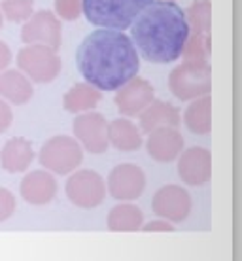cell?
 Listing matches in <instances>:
<instances>
[{
  "instance_id": "6da1fadb",
  "label": "cell",
  "mask_w": 242,
  "mask_h": 261,
  "mask_svg": "<svg viewBox=\"0 0 242 261\" xmlns=\"http://www.w3.org/2000/svg\"><path fill=\"white\" fill-rule=\"evenodd\" d=\"M76 65L87 84L100 91H116L138 76L140 55L123 31L98 27L79 44Z\"/></svg>"
},
{
  "instance_id": "7a4b0ae2",
  "label": "cell",
  "mask_w": 242,
  "mask_h": 261,
  "mask_svg": "<svg viewBox=\"0 0 242 261\" xmlns=\"http://www.w3.org/2000/svg\"><path fill=\"white\" fill-rule=\"evenodd\" d=\"M131 40L140 57L155 65L174 63L182 57L190 23L176 0H153L132 21Z\"/></svg>"
},
{
  "instance_id": "3957f363",
  "label": "cell",
  "mask_w": 242,
  "mask_h": 261,
  "mask_svg": "<svg viewBox=\"0 0 242 261\" xmlns=\"http://www.w3.org/2000/svg\"><path fill=\"white\" fill-rule=\"evenodd\" d=\"M153 0H82V13L91 25L127 31Z\"/></svg>"
},
{
  "instance_id": "277c9868",
  "label": "cell",
  "mask_w": 242,
  "mask_h": 261,
  "mask_svg": "<svg viewBox=\"0 0 242 261\" xmlns=\"http://www.w3.org/2000/svg\"><path fill=\"white\" fill-rule=\"evenodd\" d=\"M169 89L180 100H193L212 91L208 61H183L169 74Z\"/></svg>"
},
{
  "instance_id": "5b68a950",
  "label": "cell",
  "mask_w": 242,
  "mask_h": 261,
  "mask_svg": "<svg viewBox=\"0 0 242 261\" xmlns=\"http://www.w3.org/2000/svg\"><path fill=\"white\" fill-rule=\"evenodd\" d=\"M40 165L46 170L66 176L78 169L84 161V150L74 137L68 135H57L46 140L38 153Z\"/></svg>"
},
{
  "instance_id": "8992f818",
  "label": "cell",
  "mask_w": 242,
  "mask_h": 261,
  "mask_svg": "<svg viewBox=\"0 0 242 261\" xmlns=\"http://www.w3.org/2000/svg\"><path fill=\"white\" fill-rule=\"evenodd\" d=\"M17 66L34 84H51L61 74L63 63L55 49L42 44H25L17 53Z\"/></svg>"
},
{
  "instance_id": "52a82bcc",
  "label": "cell",
  "mask_w": 242,
  "mask_h": 261,
  "mask_svg": "<svg viewBox=\"0 0 242 261\" xmlns=\"http://www.w3.org/2000/svg\"><path fill=\"white\" fill-rule=\"evenodd\" d=\"M66 197L74 206L84 210L97 208L106 199V182L102 176L91 169H82L70 172L65 186Z\"/></svg>"
},
{
  "instance_id": "ba28073f",
  "label": "cell",
  "mask_w": 242,
  "mask_h": 261,
  "mask_svg": "<svg viewBox=\"0 0 242 261\" xmlns=\"http://www.w3.org/2000/svg\"><path fill=\"white\" fill-rule=\"evenodd\" d=\"M21 40L25 44H42L57 51L63 44V25L57 13L51 10L34 12L21 29Z\"/></svg>"
},
{
  "instance_id": "9c48e42d",
  "label": "cell",
  "mask_w": 242,
  "mask_h": 261,
  "mask_svg": "<svg viewBox=\"0 0 242 261\" xmlns=\"http://www.w3.org/2000/svg\"><path fill=\"white\" fill-rule=\"evenodd\" d=\"M72 129L74 138L89 153L100 155L110 148V144H108V121L102 114H98L95 110L76 114Z\"/></svg>"
},
{
  "instance_id": "30bf717a",
  "label": "cell",
  "mask_w": 242,
  "mask_h": 261,
  "mask_svg": "<svg viewBox=\"0 0 242 261\" xmlns=\"http://www.w3.org/2000/svg\"><path fill=\"white\" fill-rule=\"evenodd\" d=\"M146 174L135 163H121L114 167L108 174L106 190L116 201H137L144 193Z\"/></svg>"
},
{
  "instance_id": "8fae6325",
  "label": "cell",
  "mask_w": 242,
  "mask_h": 261,
  "mask_svg": "<svg viewBox=\"0 0 242 261\" xmlns=\"http://www.w3.org/2000/svg\"><path fill=\"white\" fill-rule=\"evenodd\" d=\"M151 210L170 223H180L187 220L191 212V195L178 184H167L155 191L151 199Z\"/></svg>"
},
{
  "instance_id": "7c38bea8",
  "label": "cell",
  "mask_w": 242,
  "mask_h": 261,
  "mask_svg": "<svg viewBox=\"0 0 242 261\" xmlns=\"http://www.w3.org/2000/svg\"><path fill=\"white\" fill-rule=\"evenodd\" d=\"M153 98H155L153 85L148 80L135 76L125 85H121L119 89H116L114 102H116V108L119 110L121 116L135 118V116H138L146 106L150 105Z\"/></svg>"
},
{
  "instance_id": "4fadbf2b",
  "label": "cell",
  "mask_w": 242,
  "mask_h": 261,
  "mask_svg": "<svg viewBox=\"0 0 242 261\" xmlns=\"http://www.w3.org/2000/svg\"><path fill=\"white\" fill-rule=\"evenodd\" d=\"M178 159V176L187 186H203L212 178V153L206 148L193 146L182 150Z\"/></svg>"
},
{
  "instance_id": "5bb4252c",
  "label": "cell",
  "mask_w": 242,
  "mask_h": 261,
  "mask_svg": "<svg viewBox=\"0 0 242 261\" xmlns=\"http://www.w3.org/2000/svg\"><path fill=\"white\" fill-rule=\"evenodd\" d=\"M183 137L178 127H157L148 133L146 151L157 163L174 161L183 150Z\"/></svg>"
},
{
  "instance_id": "9a60e30c",
  "label": "cell",
  "mask_w": 242,
  "mask_h": 261,
  "mask_svg": "<svg viewBox=\"0 0 242 261\" xmlns=\"http://www.w3.org/2000/svg\"><path fill=\"white\" fill-rule=\"evenodd\" d=\"M57 180L49 170H33L21 180V197L33 206H46L57 195Z\"/></svg>"
},
{
  "instance_id": "2e32d148",
  "label": "cell",
  "mask_w": 242,
  "mask_h": 261,
  "mask_svg": "<svg viewBox=\"0 0 242 261\" xmlns=\"http://www.w3.org/2000/svg\"><path fill=\"white\" fill-rule=\"evenodd\" d=\"M34 161V150L31 140H26L23 137H13L10 138L4 148L0 151V167L12 172V174H19V172H26L31 163Z\"/></svg>"
},
{
  "instance_id": "e0dca14e",
  "label": "cell",
  "mask_w": 242,
  "mask_h": 261,
  "mask_svg": "<svg viewBox=\"0 0 242 261\" xmlns=\"http://www.w3.org/2000/svg\"><path fill=\"white\" fill-rule=\"evenodd\" d=\"M34 95L33 82L21 70H2L0 72V97L10 105L23 106Z\"/></svg>"
},
{
  "instance_id": "ac0fdd59",
  "label": "cell",
  "mask_w": 242,
  "mask_h": 261,
  "mask_svg": "<svg viewBox=\"0 0 242 261\" xmlns=\"http://www.w3.org/2000/svg\"><path fill=\"white\" fill-rule=\"evenodd\" d=\"M138 116H140V130L142 133H150L157 127H178L182 121L180 110L176 106L165 102V100H155V98Z\"/></svg>"
},
{
  "instance_id": "d6986e66",
  "label": "cell",
  "mask_w": 242,
  "mask_h": 261,
  "mask_svg": "<svg viewBox=\"0 0 242 261\" xmlns=\"http://www.w3.org/2000/svg\"><path fill=\"white\" fill-rule=\"evenodd\" d=\"M108 144L119 151H137L142 148V130L129 118H118L108 123Z\"/></svg>"
},
{
  "instance_id": "ffe728a7",
  "label": "cell",
  "mask_w": 242,
  "mask_h": 261,
  "mask_svg": "<svg viewBox=\"0 0 242 261\" xmlns=\"http://www.w3.org/2000/svg\"><path fill=\"white\" fill-rule=\"evenodd\" d=\"M106 223H108V229L114 233H135L142 227L144 214L131 201H121L108 212Z\"/></svg>"
},
{
  "instance_id": "44dd1931",
  "label": "cell",
  "mask_w": 242,
  "mask_h": 261,
  "mask_svg": "<svg viewBox=\"0 0 242 261\" xmlns=\"http://www.w3.org/2000/svg\"><path fill=\"white\" fill-rule=\"evenodd\" d=\"M102 100V91L93 87L91 84H76L72 85L63 97V106L70 114H82V112L95 110V106Z\"/></svg>"
},
{
  "instance_id": "7402d4cb",
  "label": "cell",
  "mask_w": 242,
  "mask_h": 261,
  "mask_svg": "<svg viewBox=\"0 0 242 261\" xmlns=\"http://www.w3.org/2000/svg\"><path fill=\"white\" fill-rule=\"evenodd\" d=\"M183 123L195 135H208L212 130V98L203 95L193 98L191 105L183 112Z\"/></svg>"
},
{
  "instance_id": "603a6c76",
  "label": "cell",
  "mask_w": 242,
  "mask_h": 261,
  "mask_svg": "<svg viewBox=\"0 0 242 261\" xmlns=\"http://www.w3.org/2000/svg\"><path fill=\"white\" fill-rule=\"evenodd\" d=\"M185 12V19L190 23V33L210 34L212 27V4L210 0H197Z\"/></svg>"
},
{
  "instance_id": "cb8c5ba5",
  "label": "cell",
  "mask_w": 242,
  "mask_h": 261,
  "mask_svg": "<svg viewBox=\"0 0 242 261\" xmlns=\"http://www.w3.org/2000/svg\"><path fill=\"white\" fill-rule=\"evenodd\" d=\"M212 51V36L210 34L190 33L185 46H183L182 57L183 61H208Z\"/></svg>"
},
{
  "instance_id": "d4e9b609",
  "label": "cell",
  "mask_w": 242,
  "mask_h": 261,
  "mask_svg": "<svg viewBox=\"0 0 242 261\" xmlns=\"http://www.w3.org/2000/svg\"><path fill=\"white\" fill-rule=\"evenodd\" d=\"M2 15L12 23H25L34 13V0H2Z\"/></svg>"
},
{
  "instance_id": "484cf974",
  "label": "cell",
  "mask_w": 242,
  "mask_h": 261,
  "mask_svg": "<svg viewBox=\"0 0 242 261\" xmlns=\"http://www.w3.org/2000/svg\"><path fill=\"white\" fill-rule=\"evenodd\" d=\"M53 6L59 19L76 21L82 15V0H55Z\"/></svg>"
},
{
  "instance_id": "4316f807",
  "label": "cell",
  "mask_w": 242,
  "mask_h": 261,
  "mask_svg": "<svg viewBox=\"0 0 242 261\" xmlns=\"http://www.w3.org/2000/svg\"><path fill=\"white\" fill-rule=\"evenodd\" d=\"M15 208H17L15 195L6 188H0V223L10 220L13 212H15Z\"/></svg>"
},
{
  "instance_id": "83f0119b",
  "label": "cell",
  "mask_w": 242,
  "mask_h": 261,
  "mask_svg": "<svg viewBox=\"0 0 242 261\" xmlns=\"http://www.w3.org/2000/svg\"><path fill=\"white\" fill-rule=\"evenodd\" d=\"M140 229L146 231V233H172V231H174V225H172L169 220L161 218V220H151V222L142 223Z\"/></svg>"
},
{
  "instance_id": "f1b7e54d",
  "label": "cell",
  "mask_w": 242,
  "mask_h": 261,
  "mask_svg": "<svg viewBox=\"0 0 242 261\" xmlns=\"http://www.w3.org/2000/svg\"><path fill=\"white\" fill-rule=\"evenodd\" d=\"M12 121H13L12 106L8 105V100H4V98L0 97V135L10 129Z\"/></svg>"
},
{
  "instance_id": "f546056e",
  "label": "cell",
  "mask_w": 242,
  "mask_h": 261,
  "mask_svg": "<svg viewBox=\"0 0 242 261\" xmlns=\"http://www.w3.org/2000/svg\"><path fill=\"white\" fill-rule=\"evenodd\" d=\"M10 63H12V51H10L6 42L0 40V72L6 70L8 66H10Z\"/></svg>"
},
{
  "instance_id": "4dcf8cb0",
  "label": "cell",
  "mask_w": 242,
  "mask_h": 261,
  "mask_svg": "<svg viewBox=\"0 0 242 261\" xmlns=\"http://www.w3.org/2000/svg\"><path fill=\"white\" fill-rule=\"evenodd\" d=\"M2 27H4V15H2V10H0V31H2Z\"/></svg>"
}]
</instances>
